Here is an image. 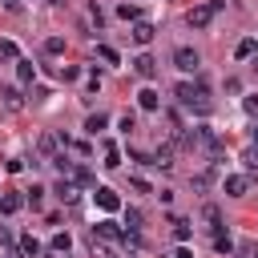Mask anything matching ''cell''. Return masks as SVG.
<instances>
[{"label": "cell", "mask_w": 258, "mask_h": 258, "mask_svg": "<svg viewBox=\"0 0 258 258\" xmlns=\"http://www.w3.org/2000/svg\"><path fill=\"white\" fill-rule=\"evenodd\" d=\"M173 93H177V101H181L189 113H198V117H206V113L214 109V101H210V89H206L202 81H181Z\"/></svg>", "instance_id": "6da1fadb"}, {"label": "cell", "mask_w": 258, "mask_h": 258, "mask_svg": "<svg viewBox=\"0 0 258 258\" xmlns=\"http://www.w3.org/2000/svg\"><path fill=\"white\" fill-rule=\"evenodd\" d=\"M222 8H226V0H202V4H194V8L185 12V24H189V28H206Z\"/></svg>", "instance_id": "7a4b0ae2"}, {"label": "cell", "mask_w": 258, "mask_h": 258, "mask_svg": "<svg viewBox=\"0 0 258 258\" xmlns=\"http://www.w3.org/2000/svg\"><path fill=\"white\" fill-rule=\"evenodd\" d=\"M173 64H177L181 73H198V64H202V56H198V48H189V44H181V48H173Z\"/></svg>", "instance_id": "3957f363"}, {"label": "cell", "mask_w": 258, "mask_h": 258, "mask_svg": "<svg viewBox=\"0 0 258 258\" xmlns=\"http://www.w3.org/2000/svg\"><path fill=\"white\" fill-rule=\"evenodd\" d=\"M93 202H97V206H101L105 214H113V210H121V198H117V194H113L109 185H97V189H93Z\"/></svg>", "instance_id": "277c9868"}, {"label": "cell", "mask_w": 258, "mask_h": 258, "mask_svg": "<svg viewBox=\"0 0 258 258\" xmlns=\"http://www.w3.org/2000/svg\"><path fill=\"white\" fill-rule=\"evenodd\" d=\"M93 234H97V238H109V242H125V230H121L113 218H101V222L93 226Z\"/></svg>", "instance_id": "5b68a950"}, {"label": "cell", "mask_w": 258, "mask_h": 258, "mask_svg": "<svg viewBox=\"0 0 258 258\" xmlns=\"http://www.w3.org/2000/svg\"><path fill=\"white\" fill-rule=\"evenodd\" d=\"M222 189H226L230 198H242V194L250 189V173H230V177L222 181Z\"/></svg>", "instance_id": "8992f818"}, {"label": "cell", "mask_w": 258, "mask_h": 258, "mask_svg": "<svg viewBox=\"0 0 258 258\" xmlns=\"http://www.w3.org/2000/svg\"><path fill=\"white\" fill-rule=\"evenodd\" d=\"M133 73H137V77H153V73H157V60H153L149 52H141V56H133Z\"/></svg>", "instance_id": "52a82bcc"}, {"label": "cell", "mask_w": 258, "mask_h": 258, "mask_svg": "<svg viewBox=\"0 0 258 258\" xmlns=\"http://www.w3.org/2000/svg\"><path fill=\"white\" fill-rule=\"evenodd\" d=\"M16 81H20V85H32V81H36V64L20 56V60H16Z\"/></svg>", "instance_id": "ba28073f"}, {"label": "cell", "mask_w": 258, "mask_h": 258, "mask_svg": "<svg viewBox=\"0 0 258 258\" xmlns=\"http://www.w3.org/2000/svg\"><path fill=\"white\" fill-rule=\"evenodd\" d=\"M24 206H28V202H24L20 194H4V198H0V214H20Z\"/></svg>", "instance_id": "9c48e42d"}, {"label": "cell", "mask_w": 258, "mask_h": 258, "mask_svg": "<svg viewBox=\"0 0 258 258\" xmlns=\"http://www.w3.org/2000/svg\"><path fill=\"white\" fill-rule=\"evenodd\" d=\"M137 105H141L145 113H157V109H161V101H157L153 89H141V93H137Z\"/></svg>", "instance_id": "30bf717a"}, {"label": "cell", "mask_w": 258, "mask_h": 258, "mask_svg": "<svg viewBox=\"0 0 258 258\" xmlns=\"http://www.w3.org/2000/svg\"><path fill=\"white\" fill-rule=\"evenodd\" d=\"M133 40H137V44H149V40H153V24H149V20H137V24H133Z\"/></svg>", "instance_id": "8fae6325"}, {"label": "cell", "mask_w": 258, "mask_h": 258, "mask_svg": "<svg viewBox=\"0 0 258 258\" xmlns=\"http://www.w3.org/2000/svg\"><path fill=\"white\" fill-rule=\"evenodd\" d=\"M254 52H258V40H254V36H246V40H238V48H234V56H238V60H250Z\"/></svg>", "instance_id": "7c38bea8"}, {"label": "cell", "mask_w": 258, "mask_h": 258, "mask_svg": "<svg viewBox=\"0 0 258 258\" xmlns=\"http://www.w3.org/2000/svg\"><path fill=\"white\" fill-rule=\"evenodd\" d=\"M56 198L73 206V202H77V181H64V177H60V181H56Z\"/></svg>", "instance_id": "4fadbf2b"}, {"label": "cell", "mask_w": 258, "mask_h": 258, "mask_svg": "<svg viewBox=\"0 0 258 258\" xmlns=\"http://www.w3.org/2000/svg\"><path fill=\"white\" fill-rule=\"evenodd\" d=\"M242 165H246L250 177L258 173V145H246V149H242Z\"/></svg>", "instance_id": "5bb4252c"}, {"label": "cell", "mask_w": 258, "mask_h": 258, "mask_svg": "<svg viewBox=\"0 0 258 258\" xmlns=\"http://www.w3.org/2000/svg\"><path fill=\"white\" fill-rule=\"evenodd\" d=\"M101 165H105V169H117V165H121V149H117L113 141H105V161H101Z\"/></svg>", "instance_id": "9a60e30c"}, {"label": "cell", "mask_w": 258, "mask_h": 258, "mask_svg": "<svg viewBox=\"0 0 258 258\" xmlns=\"http://www.w3.org/2000/svg\"><path fill=\"white\" fill-rule=\"evenodd\" d=\"M214 250H218V254H230V250H234V238H230V230H218V234H214Z\"/></svg>", "instance_id": "2e32d148"}, {"label": "cell", "mask_w": 258, "mask_h": 258, "mask_svg": "<svg viewBox=\"0 0 258 258\" xmlns=\"http://www.w3.org/2000/svg\"><path fill=\"white\" fill-rule=\"evenodd\" d=\"M105 125H109V117H105V113H93V117L85 121V133H93V137H97V133H101Z\"/></svg>", "instance_id": "e0dca14e"}, {"label": "cell", "mask_w": 258, "mask_h": 258, "mask_svg": "<svg viewBox=\"0 0 258 258\" xmlns=\"http://www.w3.org/2000/svg\"><path fill=\"white\" fill-rule=\"evenodd\" d=\"M141 222H145L141 210H125V230H129V234H141Z\"/></svg>", "instance_id": "ac0fdd59"}, {"label": "cell", "mask_w": 258, "mask_h": 258, "mask_svg": "<svg viewBox=\"0 0 258 258\" xmlns=\"http://www.w3.org/2000/svg\"><path fill=\"white\" fill-rule=\"evenodd\" d=\"M202 214H206V222H210V230H214V234H218V230H226V226H222V210H218V206H206Z\"/></svg>", "instance_id": "d6986e66"}, {"label": "cell", "mask_w": 258, "mask_h": 258, "mask_svg": "<svg viewBox=\"0 0 258 258\" xmlns=\"http://www.w3.org/2000/svg\"><path fill=\"white\" fill-rule=\"evenodd\" d=\"M44 194H48V189H44V185H32V189H28V194H24V202H28V206H32V210H40V202H44Z\"/></svg>", "instance_id": "ffe728a7"}, {"label": "cell", "mask_w": 258, "mask_h": 258, "mask_svg": "<svg viewBox=\"0 0 258 258\" xmlns=\"http://www.w3.org/2000/svg\"><path fill=\"white\" fill-rule=\"evenodd\" d=\"M20 250H24L28 258H36V254H40V242H36L32 234H24V238H20Z\"/></svg>", "instance_id": "44dd1931"}, {"label": "cell", "mask_w": 258, "mask_h": 258, "mask_svg": "<svg viewBox=\"0 0 258 258\" xmlns=\"http://www.w3.org/2000/svg\"><path fill=\"white\" fill-rule=\"evenodd\" d=\"M0 60H20V48L12 40H0Z\"/></svg>", "instance_id": "7402d4cb"}, {"label": "cell", "mask_w": 258, "mask_h": 258, "mask_svg": "<svg viewBox=\"0 0 258 258\" xmlns=\"http://www.w3.org/2000/svg\"><path fill=\"white\" fill-rule=\"evenodd\" d=\"M117 16H121V20H141V8H137V4H121Z\"/></svg>", "instance_id": "603a6c76"}, {"label": "cell", "mask_w": 258, "mask_h": 258, "mask_svg": "<svg viewBox=\"0 0 258 258\" xmlns=\"http://www.w3.org/2000/svg\"><path fill=\"white\" fill-rule=\"evenodd\" d=\"M73 181H77V185H93V173H89L85 165H73Z\"/></svg>", "instance_id": "cb8c5ba5"}, {"label": "cell", "mask_w": 258, "mask_h": 258, "mask_svg": "<svg viewBox=\"0 0 258 258\" xmlns=\"http://www.w3.org/2000/svg\"><path fill=\"white\" fill-rule=\"evenodd\" d=\"M173 238L185 246V242H189V222H181V218H177V222H173Z\"/></svg>", "instance_id": "d4e9b609"}, {"label": "cell", "mask_w": 258, "mask_h": 258, "mask_svg": "<svg viewBox=\"0 0 258 258\" xmlns=\"http://www.w3.org/2000/svg\"><path fill=\"white\" fill-rule=\"evenodd\" d=\"M69 246H73L69 234H52V250H56V254H69Z\"/></svg>", "instance_id": "484cf974"}, {"label": "cell", "mask_w": 258, "mask_h": 258, "mask_svg": "<svg viewBox=\"0 0 258 258\" xmlns=\"http://www.w3.org/2000/svg\"><path fill=\"white\" fill-rule=\"evenodd\" d=\"M97 52H101V60H109V64H117V60H121V56H117L109 44H97Z\"/></svg>", "instance_id": "4316f807"}, {"label": "cell", "mask_w": 258, "mask_h": 258, "mask_svg": "<svg viewBox=\"0 0 258 258\" xmlns=\"http://www.w3.org/2000/svg\"><path fill=\"white\" fill-rule=\"evenodd\" d=\"M4 101H8V109H20V93L16 89H4Z\"/></svg>", "instance_id": "83f0119b"}, {"label": "cell", "mask_w": 258, "mask_h": 258, "mask_svg": "<svg viewBox=\"0 0 258 258\" xmlns=\"http://www.w3.org/2000/svg\"><path fill=\"white\" fill-rule=\"evenodd\" d=\"M44 48H48V52H52V56H56V52H64V40H60V36H52V40H48V44H44Z\"/></svg>", "instance_id": "f1b7e54d"}, {"label": "cell", "mask_w": 258, "mask_h": 258, "mask_svg": "<svg viewBox=\"0 0 258 258\" xmlns=\"http://www.w3.org/2000/svg\"><path fill=\"white\" fill-rule=\"evenodd\" d=\"M210 181H214V173H210V169H206V173H198V177H194V185H198V189H206V185H210Z\"/></svg>", "instance_id": "f546056e"}, {"label": "cell", "mask_w": 258, "mask_h": 258, "mask_svg": "<svg viewBox=\"0 0 258 258\" xmlns=\"http://www.w3.org/2000/svg\"><path fill=\"white\" fill-rule=\"evenodd\" d=\"M121 129H125V133H133V129H137V121H133V113H125V117H121Z\"/></svg>", "instance_id": "4dcf8cb0"}, {"label": "cell", "mask_w": 258, "mask_h": 258, "mask_svg": "<svg viewBox=\"0 0 258 258\" xmlns=\"http://www.w3.org/2000/svg\"><path fill=\"white\" fill-rule=\"evenodd\" d=\"M246 113H258V93H250V97H246Z\"/></svg>", "instance_id": "1f68e13d"}, {"label": "cell", "mask_w": 258, "mask_h": 258, "mask_svg": "<svg viewBox=\"0 0 258 258\" xmlns=\"http://www.w3.org/2000/svg\"><path fill=\"white\" fill-rule=\"evenodd\" d=\"M0 246H12V230H4V226H0Z\"/></svg>", "instance_id": "d6a6232c"}, {"label": "cell", "mask_w": 258, "mask_h": 258, "mask_svg": "<svg viewBox=\"0 0 258 258\" xmlns=\"http://www.w3.org/2000/svg\"><path fill=\"white\" fill-rule=\"evenodd\" d=\"M173 258H194V250H189V246H177V250H173Z\"/></svg>", "instance_id": "836d02e7"}, {"label": "cell", "mask_w": 258, "mask_h": 258, "mask_svg": "<svg viewBox=\"0 0 258 258\" xmlns=\"http://www.w3.org/2000/svg\"><path fill=\"white\" fill-rule=\"evenodd\" d=\"M250 69H254V77H258V56H254V64H250Z\"/></svg>", "instance_id": "e575fe53"}, {"label": "cell", "mask_w": 258, "mask_h": 258, "mask_svg": "<svg viewBox=\"0 0 258 258\" xmlns=\"http://www.w3.org/2000/svg\"><path fill=\"white\" fill-rule=\"evenodd\" d=\"M254 145H258V129H254Z\"/></svg>", "instance_id": "d590c367"}, {"label": "cell", "mask_w": 258, "mask_h": 258, "mask_svg": "<svg viewBox=\"0 0 258 258\" xmlns=\"http://www.w3.org/2000/svg\"><path fill=\"white\" fill-rule=\"evenodd\" d=\"M250 258H258V250H254V254H250Z\"/></svg>", "instance_id": "8d00e7d4"}]
</instances>
